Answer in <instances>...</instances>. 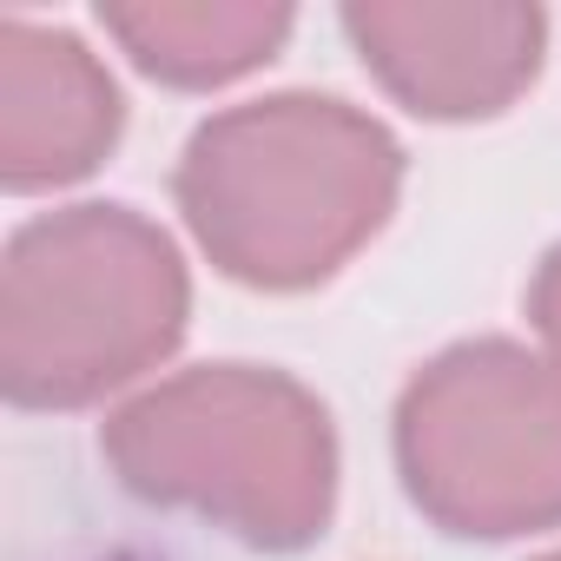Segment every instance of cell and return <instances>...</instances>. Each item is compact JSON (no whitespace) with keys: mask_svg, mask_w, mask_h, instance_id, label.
Returning <instances> with one entry per match:
<instances>
[{"mask_svg":"<svg viewBox=\"0 0 561 561\" xmlns=\"http://www.w3.org/2000/svg\"><path fill=\"white\" fill-rule=\"evenodd\" d=\"M397 172L377 119L298 93L211 119L179 165V205L231 277L311 285L383 225Z\"/></svg>","mask_w":561,"mask_h":561,"instance_id":"6da1fadb","label":"cell"},{"mask_svg":"<svg viewBox=\"0 0 561 561\" xmlns=\"http://www.w3.org/2000/svg\"><path fill=\"white\" fill-rule=\"evenodd\" d=\"M185 324V271L126 205L27 225L0 271V377L14 403L67 410L139 377Z\"/></svg>","mask_w":561,"mask_h":561,"instance_id":"7a4b0ae2","label":"cell"},{"mask_svg":"<svg viewBox=\"0 0 561 561\" xmlns=\"http://www.w3.org/2000/svg\"><path fill=\"white\" fill-rule=\"evenodd\" d=\"M106 449L146 502L198 508L257 548H298L331 515V423L277 370H185L126 403Z\"/></svg>","mask_w":561,"mask_h":561,"instance_id":"3957f363","label":"cell"},{"mask_svg":"<svg viewBox=\"0 0 561 561\" xmlns=\"http://www.w3.org/2000/svg\"><path fill=\"white\" fill-rule=\"evenodd\" d=\"M410 495L456 535L561 522V364L469 344L430 364L397 416Z\"/></svg>","mask_w":561,"mask_h":561,"instance_id":"277c9868","label":"cell"},{"mask_svg":"<svg viewBox=\"0 0 561 561\" xmlns=\"http://www.w3.org/2000/svg\"><path fill=\"white\" fill-rule=\"evenodd\" d=\"M344 27L383 87L436 119L495 113L541 54L535 8H351Z\"/></svg>","mask_w":561,"mask_h":561,"instance_id":"5b68a950","label":"cell"},{"mask_svg":"<svg viewBox=\"0 0 561 561\" xmlns=\"http://www.w3.org/2000/svg\"><path fill=\"white\" fill-rule=\"evenodd\" d=\"M119 133V93L73 34L0 27V172L8 185L80 179Z\"/></svg>","mask_w":561,"mask_h":561,"instance_id":"8992f818","label":"cell"},{"mask_svg":"<svg viewBox=\"0 0 561 561\" xmlns=\"http://www.w3.org/2000/svg\"><path fill=\"white\" fill-rule=\"evenodd\" d=\"M126 54L159 73V80H179V87H218L244 67H257L277 41L291 34V14L285 8H172V0H146V8H106L100 14Z\"/></svg>","mask_w":561,"mask_h":561,"instance_id":"52a82bcc","label":"cell"},{"mask_svg":"<svg viewBox=\"0 0 561 561\" xmlns=\"http://www.w3.org/2000/svg\"><path fill=\"white\" fill-rule=\"evenodd\" d=\"M535 324L561 344V251L541 264V277H535Z\"/></svg>","mask_w":561,"mask_h":561,"instance_id":"ba28073f","label":"cell"},{"mask_svg":"<svg viewBox=\"0 0 561 561\" xmlns=\"http://www.w3.org/2000/svg\"><path fill=\"white\" fill-rule=\"evenodd\" d=\"M106 561H146V554H106Z\"/></svg>","mask_w":561,"mask_h":561,"instance_id":"9c48e42d","label":"cell"},{"mask_svg":"<svg viewBox=\"0 0 561 561\" xmlns=\"http://www.w3.org/2000/svg\"><path fill=\"white\" fill-rule=\"evenodd\" d=\"M554 561H561V554H554Z\"/></svg>","mask_w":561,"mask_h":561,"instance_id":"30bf717a","label":"cell"}]
</instances>
